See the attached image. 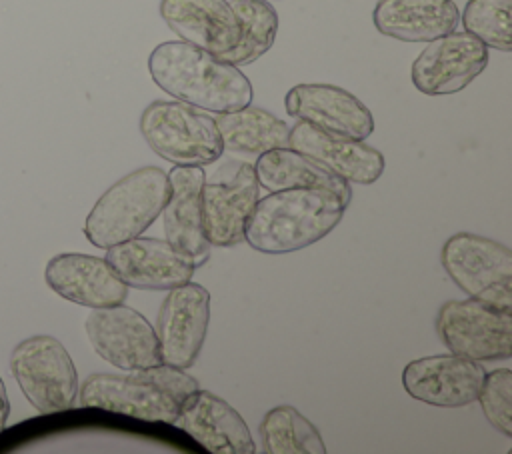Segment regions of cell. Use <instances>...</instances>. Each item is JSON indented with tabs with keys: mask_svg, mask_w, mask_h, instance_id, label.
<instances>
[{
	"mask_svg": "<svg viewBox=\"0 0 512 454\" xmlns=\"http://www.w3.org/2000/svg\"><path fill=\"white\" fill-rule=\"evenodd\" d=\"M224 148L244 154H262L274 148H286L290 128L284 120L258 106L216 114L214 118Z\"/></svg>",
	"mask_w": 512,
	"mask_h": 454,
	"instance_id": "cell-23",
	"label": "cell"
},
{
	"mask_svg": "<svg viewBox=\"0 0 512 454\" xmlns=\"http://www.w3.org/2000/svg\"><path fill=\"white\" fill-rule=\"evenodd\" d=\"M106 260L130 288L170 290L194 276V262L180 254L168 240L130 238L106 248Z\"/></svg>",
	"mask_w": 512,
	"mask_h": 454,
	"instance_id": "cell-14",
	"label": "cell"
},
{
	"mask_svg": "<svg viewBox=\"0 0 512 454\" xmlns=\"http://www.w3.org/2000/svg\"><path fill=\"white\" fill-rule=\"evenodd\" d=\"M8 412H10V404H8V396H6L4 382H2V378H0V432L6 428Z\"/></svg>",
	"mask_w": 512,
	"mask_h": 454,
	"instance_id": "cell-28",
	"label": "cell"
},
{
	"mask_svg": "<svg viewBox=\"0 0 512 454\" xmlns=\"http://www.w3.org/2000/svg\"><path fill=\"white\" fill-rule=\"evenodd\" d=\"M512 0H468L460 14L464 32L478 38L486 48L512 50Z\"/></svg>",
	"mask_w": 512,
	"mask_h": 454,
	"instance_id": "cell-26",
	"label": "cell"
},
{
	"mask_svg": "<svg viewBox=\"0 0 512 454\" xmlns=\"http://www.w3.org/2000/svg\"><path fill=\"white\" fill-rule=\"evenodd\" d=\"M344 210L346 204L328 190H276L256 200L244 240L262 254L296 252L328 236Z\"/></svg>",
	"mask_w": 512,
	"mask_h": 454,
	"instance_id": "cell-2",
	"label": "cell"
},
{
	"mask_svg": "<svg viewBox=\"0 0 512 454\" xmlns=\"http://www.w3.org/2000/svg\"><path fill=\"white\" fill-rule=\"evenodd\" d=\"M10 370L28 402L38 412L72 408L78 398V374L74 362L54 336H30L16 344Z\"/></svg>",
	"mask_w": 512,
	"mask_h": 454,
	"instance_id": "cell-7",
	"label": "cell"
},
{
	"mask_svg": "<svg viewBox=\"0 0 512 454\" xmlns=\"http://www.w3.org/2000/svg\"><path fill=\"white\" fill-rule=\"evenodd\" d=\"M148 72L160 90L204 112L240 110L254 98L238 66L182 40L158 44L148 56Z\"/></svg>",
	"mask_w": 512,
	"mask_h": 454,
	"instance_id": "cell-1",
	"label": "cell"
},
{
	"mask_svg": "<svg viewBox=\"0 0 512 454\" xmlns=\"http://www.w3.org/2000/svg\"><path fill=\"white\" fill-rule=\"evenodd\" d=\"M256 180L268 192L290 190V188H310V190H328L336 194L346 206L352 200L350 182L300 154L298 150L274 148L258 154L254 164Z\"/></svg>",
	"mask_w": 512,
	"mask_h": 454,
	"instance_id": "cell-22",
	"label": "cell"
},
{
	"mask_svg": "<svg viewBox=\"0 0 512 454\" xmlns=\"http://www.w3.org/2000/svg\"><path fill=\"white\" fill-rule=\"evenodd\" d=\"M488 66V48L468 32H448L426 42L410 68L412 84L426 96H448L472 84Z\"/></svg>",
	"mask_w": 512,
	"mask_h": 454,
	"instance_id": "cell-9",
	"label": "cell"
},
{
	"mask_svg": "<svg viewBox=\"0 0 512 454\" xmlns=\"http://www.w3.org/2000/svg\"><path fill=\"white\" fill-rule=\"evenodd\" d=\"M288 116L328 134L366 140L374 132V116L352 92L334 84H296L286 92Z\"/></svg>",
	"mask_w": 512,
	"mask_h": 454,
	"instance_id": "cell-13",
	"label": "cell"
},
{
	"mask_svg": "<svg viewBox=\"0 0 512 454\" xmlns=\"http://www.w3.org/2000/svg\"><path fill=\"white\" fill-rule=\"evenodd\" d=\"M210 324V292L194 282L170 288L156 316L162 364L190 368L204 346Z\"/></svg>",
	"mask_w": 512,
	"mask_h": 454,
	"instance_id": "cell-10",
	"label": "cell"
},
{
	"mask_svg": "<svg viewBox=\"0 0 512 454\" xmlns=\"http://www.w3.org/2000/svg\"><path fill=\"white\" fill-rule=\"evenodd\" d=\"M486 370L460 354H436L412 360L402 370V386L418 402L438 408H462L476 402Z\"/></svg>",
	"mask_w": 512,
	"mask_h": 454,
	"instance_id": "cell-12",
	"label": "cell"
},
{
	"mask_svg": "<svg viewBox=\"0 0 512 454\" xmlns=\"http://www.w3.org/2000/svg\"><path fill=\"white\" fill-rule=\"evenodd\" d=\"M260 184L254 166L236 164L228 180L204 182L202 186V220L210 246H236L244 240L246 222L258 200Z\"/></svg>",
	"mask_w": 512,
	"mask_h": 454,
	"instance_id": "cell-15",
	"label": "cell"
},
{
	"mask_svg": "<svg viewBox=\"0 0 512 454\" xmlns=\"http://www.w3.org/2000/svg\"><path fill=\"white\" fill-rule=\"evenodd\" d=\"M436 330L452 354L478 362L512 354V312L470 300H448L436 316Z\"/></svg>",
	"mask_w": 512,
	"mask_h": 454,
	"instance_id": "cell-8",
	"label": "cell"
},
{
	"mask_svg": "<svg viewBox=\"0 0 512 454\" xmlns=\"http://www.w3.org/2000/svg\"><path fill=\"white\" fill-rule=\"evenodd\" d=\"M230 6L240 22V38L234 48L216 56L240 68L252 64L274 46L278 12L268 0H230Z\"/></svg>",
	"mask_w": 512,
	"mask_h": 454,
	"instance_id": "cell-24",
	"label": "cell"
},
{
	"mask_svg": "<svg viewBox=\"0 0 512 454\" xmlns=\"http://www.w3.org/2000/svg\"><path fill=\"white\" fill-rule=\"evenodd\" d=\"M174 428L216 454H254V438L242 416L220 396L196 390L180 408Z\"/></svg>",
	"mask_w": 512,
	"mask_h": 454,
	"instance_id": "cell-18",
	"label": "cell"
},
{
	"mask_svg": "<svg viewBox=\"0 0 512 454\" xmlns=\"http://www.w3.org/2000/svg\"><path fill=\"white\" fill-rule=\"evenodd\" d=\"M44 280L58 296L88 308L124 304L128 286L106 258L64 252L48 260Z\"/></svg>",
	"mask_w": 512,
	"mask_h": 454,
	"instance_id": "cell-17",
	"label": "cell"
},
{
	"mask_svg": "<svg viewBox=\"0 0 512 454\" xmlns=\"http://www.w3.org/2000/svg\"><path fill=\"white\" fill-rule=\"evenodd\" d=\"M140 134L174 166H206L224 152L214 118L180 100L150 102L140 114Z\"/></svg>",
	"mask_w": 512,
	"mask_h": 454,
	"instance_id": "cell-5",
	"label": "cell"
},
{
	"mask_svg": "<svg viewBox=\"0 0 512 454\" xmlns=\"http://www.w3.org/2000/svg\"><path fill=\"white\" fill-rule=\"evenodd\" d=\"M84 326L94 352L122 370L130 372L162 362L154 328L130 306L92 308Z\"/></svg>",
	"mask_w": 512,
	"mask_h": 454,
	"instance_id": "cell-11",
	"label": "cell"
},
{
	"mask_svg": "<svg viewBox=\"0 0 512 454\" xmlns=\"http://www.w3.org/2000/svg\"><path fill=\"white\" fill-rule=\"evenodd\" d=\"M266 454H324L326 446L316 426L292 406L268 410L260 422Z\"/></svg>",
	"mask_w": 512,
	"mask_h": 454,
	"instance_id": "cell-25",
	"label": "cell"
},
{
	"mask_svg": "<svg viewBox=\"0 0 512 454\" xmlns=\"http://www.w3.org/2000/svg\"><path fill=\"white\" fill-rule=\"evenodd\" d=\"M288 146L354 184H372L386 168L382 152L364 140L328 134L300 120L290 128Z\"/></svg>",
	"mask_w": 512,
	"mask_h": 454,
	"instance_id": "cell-19",
	"label": "cell"
},
{
	"mask_svg": "<svg viewBox=\"0 0 512 454\" xmlns=\"http://www.w3.org/2000/svg\"><path fill=\"white\" fill-rule=\"evenodd\" d=\"M442 266L470 298L512 312V252L508 246L486 236L458 232L442 246Z\"/></svg>",
	"mask_w": 512,
	"mask_h": 454,
	"instance_id": "cell-6",
	"label": "cell"
},
{
	"mask_svg": "<svg viewBox=\"0 0 512 454\" xmlns=\"http://www.w3.org/2000/svg\"><path fill=\"white\" fill-rule=\"evenodd\" d=\"M376 30L400 42H430L460 22L454 0H378L372 12Z\"/></svg>",
	"mask_w": 512,
	"mask_h": 454,
	"instance_id": "cell-21",
	"label": "cell"
},
{
	"mask_svg": "<svg viewBox=\"0 0 512 454\" xmlns=\"http://www.w3.org/2000/svg\"><path fill=\"white\" fill-rule=\"evenodd\" d=\"M158 10L182 42L206 52H228L240 38V22L228 0H160Z\"/></svg>",
	"mask_w": 512,
	"mask_h": 454,
	"instance_id": "cell-20",
	"label": "cell"
},
{
	"mask_svg": "<svg viewBox=\"0 0 512 454\" xmlns=\"http://www.w3.org/2000/svg\"><path fill=\"white\" fill-rule=\"evenodd\" d=\"M198 380L182 368L156 364L128 376L92 374L78 390L84 408H100L154 424H172L182 404L198 390Z\"/></svg>",
	"mask_w": 512,
	"mask_h": 454,
	"instance_id": "cell-3",
	"label": "cell"
},
{
	"mask_svg": "<svg viewBox=\"0 0 512 454\" xmlns=\"http://www.w3.org/2000/svg\"><path fill=\"white\" fill-rule=\"evenodd\" d=\"M206 174L202 166H174L168 172L170 194L162 208L166 240L194 266H202L210 256V242L202 220V186Z\"/></svg>",
	"mask_w": 512,
	"mask_h": 454,
	"instance_id": "cell-16",
	"label": "cell"
},
{
	"mask_svg": "<svg viewBox=\"0 0 512 454\" xmlns=\"http://www.w3.org/2000/svg\"><path fill=\"white\" fill-rule=\"evenodd\" d=\"M480 408L490 422L504 436H512V372L508 368H498L486 372L480 386L478 398Z\"/></svg>",
	"mask_w": 512,
	"mask_h": 454,
	"instance_id": "cell-27",
	"label": "cell"
},
{
	"mask_svg": "<svg viewBox=\"0 0 512 454\" xmlns=\"http://www.w3.org/2000/svg\"><path fill=\"white\" fill-rule=\"evenodd\" d=\"M170 194L168 174L158 166L138 168L114 182L92 206L84 236L96 248H110L140 236L160 216Z\"/></svg>",
	"mask_w": 512,
	"mask_h": 454,
	"instance_id": "cell-4",
	"label": "cell"
}]
</instances>
